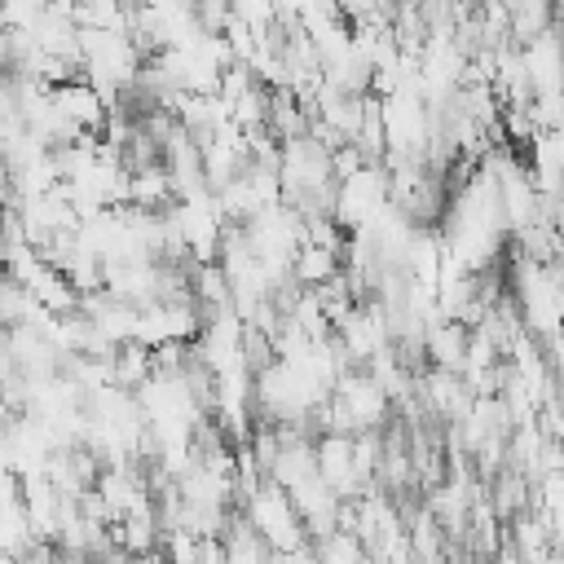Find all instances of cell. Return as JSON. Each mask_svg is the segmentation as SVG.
<instances>
[{"label":"cell","instance_id":"cell-1","mask_svg":"<svg viewBox=\"0 0 564 564\" xmlns=\"http://www.w3.org/2000/svg\"><path fill=\"white\" fill-rule=\"evenodd\" d=\"M238 511H242V520L256 529V538L269 551H300V546H308V529L295 516V502H291V494L282 485L264 480Z\"/></svg>","mask_w":564,"mask_h":564},{"label":"cell","instance_id":"cell-2","mask_svg":"<svg viewBox=\"0 0 564 564\" xmlns=\"http://www.w3.org/2000/svg\"><path fill=\"white\" fill-rule=\"evenodd\" d=\"M388 207V167H361L335 189V225L344 234L366 229Z\"/></svg>","mask_w":564,"mask_h":564},{"label":"cell","instance_id":"cell-3","mask_svg":"<svg viewBox=\"0 0 564 564\" xmlns=\"http://www.w3.org/2000/svg\"><path fill=\"white\" fill-rule=\"evenodd\" d=\"M317 449V476L330 485V494L339 502H357L366 494V480L357 471V436H344V432H322L313 441Z\"/></svg>","mask_w":564,"mask_h":564},{"label":"cell","instance_id":"cell-4","mask_svg":"<svg viewBox=\"0 0 564 564\" xmlns=\"http://www.w3.org/2000/svg\"><path fill=\"white\" fill-rule=\"evenodd\" d=\"M520 62H524V75H529V88L533 97H555L564 93V40L555 31L538 35L533 44L520 48Z\"/></svg>","mask_w":564,"mask_h":564},{"label":"cell","instance_id":"cell-5","mask_svg":"<svg viewBox=\"0 0 564 564\" xmlns=\"http://www.w3.org/2000/svg\"><path fill=\"white\" fill-rule=\"evenodd\" d=\"M53 101H57V110L79 128V132H88V137H101V128H106V115H110V106L101 101V93L79 75V79H70V84H62V88H53Z\"/></svg>","mask_w":564,"mask_h":564},{"label":"cell","instance_id":"cell-6","mask_svg":"<svg viewBox=\"0 0 564 564\" xmlns=\"http://www.w3.org/2000/svg\"><path fill=\"white\" fill-rule=\"evenodd\" d=\"M467 339H471V330H467L463 322L436 317V322L427 326V339H423V357H427V370L463 375V361H467Z\"/></svg>","mask_w":564,"mask_h":564},{"label":"cell","instance_id":"cell-7","mask_svg":"<svg viewBox=\"0 0 564 564\" xmlns=\"http://www.w3.org/2000/svg\"><path fill=\"white\" fill-rule=\"evenodd\" d=\"M339 273H344V251L304 242V247L291 256V282H295L300 291H317V286H326V282L339 278Z\"/></svg>","mask_w":564,"mask_h":564},{"label":"cell","instance_id":"cell-8","mask_svg":"<svg viewBox=\"0 0 564 564\" xmlns=\"http://www.w3.org/2000/svg\"><path fill=\"white\" fill-rule=\"evenodd\" d=\"M507 18H511V44H516V48H524V44H533L538 35L555 31V9L542 4V0L507 4Z\"/></svg>","mask_w":564,"mask_h":564},{"label":"cell","instance_id":"cell-9","mask_svg":"<svg viewBox=\"0 0 564 564\" xmlns=\"http://www.w3.org/2000/svg\"><path fill=\"white\" fill-rule=\"evenodd\" d=\"M115 388H123V392H137L150 375H154V348H145L141 339H132V344H119V352H115Z\"/></svg>","mask_w":564,"mask_h":564},{"label":"cell","instance_id":"cell-10","mask_svg":"<svg viewBox=\"0 0 564 564\" xmlns=\"http://www.w3.org/2000/svg\"><path fill=\"white\" fill-rule=\"evenodd\" d=\"M35 542H40V538H35V529H31V516H26L22 498H18V502H4V507H0V555L22 560Z\"/></svg>","mask_w":564,"mask_h":564},{"label":"cell","instance_id":"cell-11","mask_svg":"<svg viewBox=\"0 0 564 564\" xmlns=\"http://www.w3.org/2000/svg\"><path fill=\"white\" fill-rule=\"evenodd\" d=\"M313 555H317V564H370L366 542L357 533H348V529H335V533L317 538L313 542Z\"/></svg>","mask_w":564,"mask_h":564},{"label":"cell","instance_id":"cell-12","mask_svg":"<svg viewBox=\"0 0 564 564\" xmlns=\"http://www.w3.org/2000/svg\"><path fill=\"white\" fill-rule=\"evenodd\" d=\"M75 26L79 31H128V4H115V0L75 4Z\"/></svg>","mask_w":564,"mask_h":564},{"label":"cell","instance_id":"cell-13","mask_svg":"<svg viewBox=\"0 0 564 564\" xmlns=\"http://www.w3.org/2000/svg\"><path fill=\"white\" fill-rule=\"evenodd\" d=\"M40 13H44V4H40V0L0 4V31H9V35H18V31H31V26L40 22Z\"/></svg>","mask_w":564,"mask_h":564},{"label":"cell","instance_id":"cell-14","mask_svg":"<svg viewBox=\"0 0 564 564\" xmlns=\"http://www.w3.org/2000/svg\"><path fill=\"white\" fill-rule=\"evenodd\" d=\"M159 551L167 555V564H198V538L176 529V533H163L159 538Z\"/></svg>","mask_w":564,"mask_h":564},{"label":"cell","instance_id":"cell-15","mask_svg":"<svg viewBox=\"0 0 564 564\" xmlns=\"http://www.w3.org/2000/svg\"><path fill=\"white\" fill-rule=\"evenodd\" d=\"M18 115V79L13 70H0V119H13Z\"/></svg>","mask_w":564,"mask_h":564},{"label":"cell","instance_id":"cell-16","mask_svg":"<svg viewBox=\"0 0 564 564\" xmlns=\"http://www.w3.org/2000/svg\"><path fill=\"white\" fill-rule=\"evenodd\" d=\"M137 564H167V555H163V551H150V555H141Z\"/></svg>","mask_w":564,"mask_h":564},{"label":"cell","instance_id":"cell-17","mask_svg":"<svg viewBox=\"0 0 564 564\" xmlns=\"http://www.w3.org/2000/svg\"><path fill=\"white\" fill-rule=\"evenodd\" d=\"M4 251H9V247H4V238H0V269H4Z\"/></svg>","mask_w":564,"mask_h":564}]
</instances>
